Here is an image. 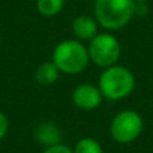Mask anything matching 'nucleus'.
I'll list each match as a JSON object with an SVG mask.
<instances>
[{
    "label": "nucleus",
    "mask_w": 153,
    "mask_h": 153,
    "mask_svg": "<svg viewBox=\"0 0 153 153\" xmlns=\"http://www.w3.org/2000/svg\"><path fill=\"white\" fill-rule=\"evenodd\" d=\"M136 12L134 0H95V20L106 30L117 31L132 20Z\"/></svg>",
    "instance_id": "obj_1"
},
{
    "label": "nucleus",
    "mask_w": 153,
    "mask_h": 153,
    "mask_svg": "<svg viewBox=\"0 0 153 153\" xmlns=\"http://www.w3.org/2000/svg\"><path fill=\"white\" fill-rule=\"evenodd\" d=\"M136 81L132 71L124 66L106 67L100 76V89L102 97L111 101H118L126 98L134 90Z\"/></svg>",
    "instance_id": "obj_2"
},
{
    "label": "nucleus",
    "mask_w": 153,
    "mask_h": 153,
    "mask_svg": "<svg viewBox=\"0 0 153 153\" xmlns=\"http://www.w3.org/2000/svg\"><path fill=\"white\" fill-rule=\"evenodd\" d=\"M89 59V51L81 42L67 39L56 45L51 61L59 71L66 74H78L87 67Z\"/></svg>",
    "instance_id": "obj_3"
},
{
    "label": "nucleus",
    "mask_w": 153,
    "mask_h": 153,
    "mask_svg": "<svg viewBox=\"0 0 153 153\" xmlns=\"http://www.w3.org/2000/svg\"><path fill=\"white\" fill-rule=\"evenodd\" d=\"M89 58L100 67H110L117 63L121 55L118 39L110 34H97L89 45Z\"/></svg>",
    "instance_id": "obj_4"
},
{
    "label": "nucleus",
    "mask_w": 153,
    "mask_h": 153,
    "mask_svg": "<svg viewBox=\"0 0 153 153\" xmlns=\"http://www.w3.org/2000/svg\"><path fill=\"white\" fill-rule=\"evenodd\" d=\"M144 122L141 116L134 110H124L116 114L110 125L111 137L120 144L134 141L143 132Z\"/></svg>",
    "instance_id": "obj_5"
},
{
    "label": "nucleus",
    "mask_w": 153,
    "mask_h": 153,
    "mask_svg": "<svg viewBox=\"0 0 153 153\" xmlns=\"http://www.w3.org/2000/svg\"><path fill=\"white\" fill-rule=\"evenodd\" d=\"M73 102L81 110H94L102 102V94L97 86L83 83L73 91Z\"/></svg>",
    "instance_id": "obj_6"
},
{
    "label": "nucleus",
    "mask_w": 153,
    "mask_h": 153,
    "mask_svg": "<svg viewBox=\"0 0 153 153\" xmlns=\"http://www.w3.org/2000/svg\"><path fill=\"white\" fill-rule=\"evenodd\" d=\"M34 136L38 143L40 145L46 146V148L61 144V138H62L61 129L53 122H42V124H39L35 128Z\"/></svg>",
    "instance_id": "obj_7"
},
{
    "label": "nucleus",
    "mask_w": 153,
    "mask_h": 153,
    "mask_svg": "<svg viewBox=\"0 0 153 153\" xmlns=\"http://www.w3.org/2000/svg\"><path fill=\"white\" fill-rule=\"evenodd\" d=\"M73 34L78 39L91 40L97 35V20L86 15L76 16L73 20Z\"/></svg>",
    "instance_id": "obj_8"
},
{
    "label": "nucleus",
    "mask_w": 153,
    "mask_h": 153,
    "mask_svg": "<svg viewBox=\"0 0 153 153\" xmlns=\"http://www.w3.org/2000/svg\"><path fill=\"white\" fill-rule=\"evenodd\" d=\"M59 69L54 65L53 61L50 62H43L38 66L36 71H35V79L43 86H48L53 85L54 82L58 79L59 76Z\"/></svg>",
    "instance_id": "obj_9"
},
{
    "label": "nucleus",
    "mask_w": 153,
    "mask_h": 153,
    "mask_svg": "<svg viewBox=\"0 0 153 153\" xmlns=\"http://www.w3.org/2000/svg\"><path fill=\"white\" fill-rule=\"evenodd\" d=\"M63 0H38V11L43 16H55L63 10Z\"/></svg>",
    "instance_id": "obj_10"
},
{
    "label": "nucleus",
    "mask_w": 153,
    "mask_h": 153,
    "mask_svg": "<svg viewBox=\"0 0 153 153\" xmlns=\"http://www.w3.org/2000/svg\"><path fill=\"white\" fill-rule=\"evenodd\" d=\"M73 153H103V149L97 140L86 137L75 144Z\"/></svg>",
    "instance_id": "obj_11"
},
{
    "label": "nucleus",
    "mask_w": 153,
    "mask_h": 153,
    "mask_svg": "<svg viewBox=\"0 0 153 153\" xmlns=\"http://www.w3.org/2000/svg\"><path fill=\"white\" fill-rule=\"evenodd\" d=\"M43 153H73V151L66 145L56 144V145H54V146H48V148H46V151Z\"/></svg>",
    "instance_id": "obj_12"
},
{
    "label": "nucleus",
    "mask_w": 153,
    "mask_h": 153,
    "mask_svg": "<svg viewBox=\"0 0 153 153\" xmlns=\"http://www.w3.org/2000/svg\"><path fill=\"white\" fill-rule=\"evenodd\" d=\"M8 118L5 117V114L4 113H1L0 111V141L4 138V136L7 134V132H8Z\"/></svg>",
    "instance_id": "obj_13"
},
{
    "label": "nucleus",
    "mask_w": 153,
    "mask_h": 153,
    "mask_svg": "<svg viewBox=\"0 0 153 153\" xmlns=\"http://www.w3.org/2000/svg\"><path fill=\"white\" fill-rule=\"evenodd\" d=\"M136 3H144V1H146V0H134Z\"/></svg>",
    "instance_id": "obj_14"
}]
</instances>
